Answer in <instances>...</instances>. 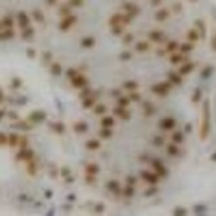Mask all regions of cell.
<instances>
[{
  "mask_svg": "<svg viewBox=\"0 0 216 216\" xmlns=\"http://www.w3.org/2000/svg\"><path fill=\"white\" fill-rule=\"evenodd\" d=\"M27 171H28V174H29V175H36V171H37V169H36V163L33 161L28 162Z\"/></svg>",
  "mask_w": 216,
  "mask_h": 216,
  "instance_id": "8fae6325",
  "label": "cell"
},
{
  "mask_svg": "<svg viewBox=\"0 0 216 216\" xmlns=\"http://www.w3.org/2000/svg\"><path fill=\"white\" fill-rule=\"evenodd\" d=\"M16 127H19V129H21V130H31L32 129V126H29V125L25 123V122H20V123L16 125Z\"/></svg>",
  "mask_w": 216,
  "mask_h": 216,
  "instance_id": "44dd1931",
  "label": "cell"
},
{
  "mask_svg": "<svg viewBox=\"0 0 216 216\" xmlns=\"http://www.w3.org/2000/svg\"><path fill=\"white\" fill-rule=\"evenodd\" d=\"M73 129H74L76 133H78V134H82V133L88 131V125L85 123V122H77V123H74Z\"/></svg>",
  "mask_w": 216,
  "mask_h": 216,
  "instance_id": "8992f818",
  "label": "cell"
},
{
  "mask_svg": "<svg viewBox=\"0 0 216 216\" xmlns=\"http://www.w3.org/2000/svg\"><path fill=\"white\" fill-rule=\"evenodd\" d=\"M21 86V80L20 78H13L12 80V88H15V89H18V88Z\"/></svg>",
  "mask_w": 216,
  "mask_h": 216,
  "instance_id": "7402d4cb",
  "label": "cell"
},
{
  "mask_svg": "<svg viewBox=\"0 0 216 216\" xmlns=\"http://www.w3.org/2000/svg\"><path fill=\"white\" fill-rule=\"evenodd\" d=\"M50 73H52L53 76H60L62 73V66L58 64V62H53V64L50 65Z\"/></svg>",
  "mask_w": 216,
  "mask_h": 216,
  "instance_id": "ba28073f",
  "label": "cell"
},
{
  "mask_svg": "<svg viewBox=\"0 0 216 216\" xmlns=\"http://www.w3.org/2000/svg\"><path fill=\"white\" fill-rule=\"evenodd\" d=\"M45 118H47V114H45L44 112H40V110H37V112H32L29 114V117H28V119H29V121L35 122V123L42 122Z\"/></svg>",
  "mask_w": 216,
  "mask_h": 216,
  "instance_id": "7a4b0ae2",
  "label": "cell"
},
{
  "mask_svg": "<svg viewBox=\"0 0 216 216\" xmlns=\"http://www.w3.org/2000/svg\"><path fill=\"white\" fill-rule=\"evenodd\" d=\"M142 177L146 179V182H149V183L151 184H155L158 183L159 180V175L157 172H150V171H142Z\"/></svg>",
  "mask_w": 216,
  "mask_h": 216,
  "instance_id": "3957f363",
  "label": "cell"
},
{
  "mask_svg": "<svg viewBox=\"0 0 216 216\" xmlns=\"http://www.w3.org/2000/svg\"><path fill=\"white\" fill-rule=\"evenodd\" d=\"M8 144H9L11 147H15L16 144H19V135H16V134L8 135Z\"/></svg>",
  "mask_w": 216,
  "mask_h": 216,
  "instance_id": "30bf717a",
  "label": "cell"
},
{
  "mask_svg": "<svg viewBox=\"0 0 216 216\" xmlns=\"http://www.w3.org/2000/svg\"><path fill=\"white\" fill-rule=\"evenodd\" d=\"M99 135H101L102 138H110V135H112V130H110L109 127H104V129L99 131Z\"/></svg>",
  "mask_w": 216,
  "mask_h": 216,
  "instance_id": "9a60e30c",
  "label": "cell"
},
{
  "mask_svg": "<svg viewBox=\"0 0 216 216\" xmlns=\"http://www.w3.org/2000/svg\"><path fill=\"white\" fill-rule=\"evenodd\" d=\"M93 105H94V99L92 97H86L84 99V102H82V106H84L85 109H89V107H92Z\"/></svg>",
  "mask_w": 216,
  "mask_h": 216,
  "instance_id": "4fadbf2b",
  "label": "cell"
},
{
  "mask_svg": "<svg viewBox=\"0 0 216 216\" xmlns=\"http://www.w3.org/2000/svg\"><path fill=\"white\" fill-rule=\"evenodd\" d=\"M9 118H11V119H18L19 117H18V114H16V113L12 112V113H9Z\"/></svg>",
  "mask_w": 216,
  "mask_h": 216,
  "instance_id": "f546056e",
  "label": "cell"
},
{
  "mask_svg": "<svg viewBox=\"0 0 216 216\" xmlns=\"http://www.w3.org/2000/svg\"><path fill=\"white\" fill-rule=\"evenodd\" d=\"M8 143V137L4 133H0V144H7Z\"/></svg>",
  "mask_w": 216,
  "mask_h": 216,
  "instance_id": "603a6c76",
  "label": "cell"
},
{
  "mask_svg": "<svg viewBox=\"0 0 216 216\" xmlns=\"http://www.w3.org/2000/svg\"><path fill=\"white\" fill-rule=\"evenodd\" d=\"M134 192H135V190H134V187H127L126 190L123 191V195L125 196H131V195H134Z\"/></svg>",
  "mask_w": 216,
  "mask_h": 216,
  "instance_id": "ffe728a7",
  "label": "cell"
},
{
  "mask_svg": "<svg viewBox=\"0 0 216 216\" xmlns=\"http://www.w3.org/2000/svg\"><path fill=\"white\" fill-rule=\"evenodd\" d=\"M89 93H90V89H85V90H82L81 92V94H80V97H82V98H86V97H89Z\"/></svg>",
  "mask_w": 216,
  "mask_h": 216,
  "instance_id": "83f0119b",
  "label": "cell"
},
{
  "mask_svg": "<svg viewBox=\"0 0 216 216\" xmlns=\"http://www.w3.org/2000/svg\"><path fill=\"white\" fill-rule=\"evenodd\" d=\"M114 123H115V121H114V118L113 117H104L101 119V126L102 127H112V126H114Z\"/></svg>",
  "mask_w": 216,
  "mask_h": 216,
  "instance_id": "52a82bcc",
  "label": "cell"
},
{
  "mask_svg": "<svg viewBox=\"0 0 216 216\" xmlns=\"http://www.w3.org/2000/svg\"><path fill=\"white\" fill-rule=\"evenodd\" d=\"M107 188L110 190V191H118L119 190V184L117 180H112L107 183Z\"/></svg>",
  "mask_w": 216,
  "mask_h": 216,
  "instance_id": "5bb4252c",
  "label": "cell"
},
{
  "mask_svg": "<svg viewBox=\"0 0 216 216\" xmlns=\"http://www.w3.org/2000/svg\"><path fill=\"white\" fill-rule=\"evenodd\" d=\"M94 44H96V39L92 37V36H88V37H84L81 40V45L84 48H92L94 47Z\"/></svg>",
  "mask_w": 216,
  "mask_h": 216,
  "instance_id": "277c9868",
  "label": "cell"
},
{
  "mask_svg": "<svg viewBox=\"0 0 216 216\" xmlns=\"http://www.w3.org/2000/svg\"><path fill=\"white\" fill-rule=\"evenodd\" d=\"M27 146H28V139L24 137L21 139V142H20V149H28Z\"/></svg>",
  "mask_w": 216,
  "mask_h": 216,
  "instance_id": "484cf974",
  "label": "cell"
},
{
  "mask_svg": "<svg viewBox=\"0 0 216 216\" xmlns=\"http://www.w3.org/2000/svg\"><path fill=\"white\" fill-rule=\"evenodd\" d=\"M137 86H138L137 82H134V81H127V82H125V84H123L125 89H135Z\"/></svg>",
  "mask_w": 216,
  "mask_h": 216,
  "instance_id": "ac0fdd59",
  "label": "cell"
},
{
  "mask_svg": "<svg viewBox=\"0 0 216 216\" xmlns=\"http://www.w3.org/2000/svg\"><path fill=\"white\" fill-rule=\"evenodd\" d=\"M3 114H4V112H0V119H1V117H3Z\"/></svg>",
  "mask_w": 216,
  "mask_h": 216,
  "instance_id": "d6a6232c",
  "label": "cell"
},
{
  "mask_svg": "<svg viewBox=\"0 0 216 216\" xmlns=\"http://www.w3.org/2000/svg\"><path fill=\"white\" fill-rule=\"evenodd\" d=\"M123 107H118V109H115V113L118 114V117L119 118H129V113H126L125 110H122Z\"/></svg>",
  "mask_w": 216,
  "mask_h": 216,
  "instance_id": "2e32d148",
  "label": "cell"
},
{
  "mask_svg": "<svg viewBox=\"0 0 216 216\" xmlns=\"http://www.w3.org/2000/svg\"><path fill=\"white\" fill-rule=\"evenodd\" d=\"M77 74H78V73L76 72L74 69H68V70H66V76H68V77H69V78H73V77H76V76H77Z\"/></svg>",
  "mask_w": 216,
  "mask_h": 216,
  "instance_id": "cb8c5ba5",
  "label": "cell"
},
{
  "mask_svg": "<svg viewBox=\"0 0 216 216\" xmlns=\"http://www.w3.org/2000/svg\"><path fill=\"white\" fill-rule=\"evenodd\" d=\"M69 174H70V170L66 169V167H62V169H61V175H62V177L66 178V177H69Z\"/></svg>",
  "mask_w": 216,
  "mask_h": 216,
  "instance_id": "4316f807",
  "label": "cell"
},
{
  "mask_svg": "<svg viewBox=\"0 0 216 216\" xmlns=\"http://www.w3.org/2000/svg\"><path fill=\"white\" fill-rule=\"evenodd\" d=\"M98 171H99V167L97 166V164H94V163H90V164H88V166H86V174L96 175Z\"/></svg>",
  "mask_w": 216,
  "mask_h": 216,
  "instance_id": "9c48e42d",
  "label": "cell"
},
{
  "mask_svg": "<svg viewBox=\"0 0 216 216\" xmlns=\"http://www.w3.org/2000/svg\"><path fill=\"white\" fill-rule=\"evenodd\" d=\"M27 56H28L29 58H35V57H36V50L32 49V48L27 49Z\"/></svg>",
  "mask_w": 216,
  "mask_h": 216,
  "instance_id": "d4e9b609",
  "label": "cell"
},
{
  "mask_svg": "<svg viewBox=\"0 0 216 216\" xmlns=\"http://www.w3.org/2000/svg\"><path fill=\"white\" fill-rule=\"evenodd\" d=\"M130 98L134 99V101H139V96L138 93H131V96H130Z\"/></svg>",
  "mask_w": 216,
  "mask_h": 216,
  "instance_id": "f1b7e54d",
  "label": "cell"
},
{
  "mask_svg": "<svg viewBox=\"0 0 216 216\" xmlns=\"http://www.w3.org/2000/svg\"><path fill=\"white\" fill-rule=\"evenodd\" d=\"M101 209H104V206H98L97 207V212H101Z\"/></svg>",
  "mask_w": 216,
  "mask_h": 216,
  "instance_id": "4dcf8cb0",
  "label": "cell"
},
{
  "mask_svg": "<svg viewBox=\"0 0 216 216\" xmlns=\"http://www.w3.org/2000/svg\"><path fill=\"white\" fill-rule=\"evenodd\" d=\"M85 146H86L88 150H97L101 147V142H99L98 139H89Z\"/></svg>",
  "mask_w": 216,
  "mask_h": 216,
  "instance_id": "5b68a950",
  "label": "cell"
},
{
  "mask_svg": "<svg viewBox=\"0 0 216 216\" xmlns=\"http://www.w3.org/2000/svg\"><path fill=\"white\" fill-rule=\"evenodd\" d=\"M53 129H55V131L57 133V134H62L65 130V125L62 123V122H56V123H53Z\"/></svg>",
  "mask_w": 216,
  "mask_h": 216,
  "instance_id": "7c38bea8",
  "label": "cell"
},
{
  "mask_svg": "<svg viewBox=\"0 0 216 216\" xmlns=\"http://www.w3.org/2000/svg\"><path fill=\"white\" fill-rule=\"evenodd\" d=\"M118 105H119V107H126V106H129V99L121 97V98L118 99Z\"/></svg>",
  "mask_w": 216,
  "mask_h": 216,
  "instance_id": "d6986e66",
  "label": "cell"
},
{
  "mask_svg": "<svg viewBox=\"0 0 216 216\" xmlns=\"http://www.w3.org/2000/svg\"><path fill=\"white\" fill-rule=\"evenodd\" d=\"M106 112V106H105V105H102V104H99V105H97V106H96V109H94V113L96 114H104V113Z\"/></svg>",
  "mask_w": 216,
  "mask_h": 216,
  "instance_id": "e0dca14e",
  "label": "cell"
},
{
  "mask_svg": "<svg viewBox=\"0 0 216 216\" xmlns=\"http://www.w3.org/2000/svg\"><path fill=\"white\" fill-rule=\"evenodd\" d=\"M88 84V80L85 77L84 74H77L76 77L72 78V85L73 88H77V89H82V88H85Z\"/></svg>",
  "mask_w": 216,
  "mask_h": 216,
  "instance_id": "6da1fadb",
  "label": "cell"
},
{
  "mask_svg": "<svg viewBox=\"0 0 216 216\" xmlns=\"http://www.w3.org/2000/svg\"><path fill=\"white\" fill-rule=\"evenodd\" d=\"M3 98H4V96H3V93H1V92H0V102H1V101H3Z\"/></svg>",
  "mask_w": 216,
  "mask_h": 216,
  "instance_id": "1f68e13d",
  "label": "cell"
}]
</instances>
